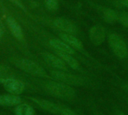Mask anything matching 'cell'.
Wrapping results in <instances>:
<instances>
[{"label": "cell", "instance_id": "1", "mask_svg": "<svg viewBox=\"0 0 128 115\" xmlns=\"http://www.w3.org/2000/svg\"><path fill=\"white\" fill-rule=\"evenodd\" d=\"M44 88L51 96L63 100L72 99L75 95V91L72 88L60 82H48L45 85Z\"/></svg>", "mask_w": 128, "mask_h": 115}, {"label": "cell", "instance_id": "2", "mask_svg": "<svg viewBox=\"0 0 128 115\" xmlns=\"http://www.w3.org/2000/svg\"><path fill=\"white\" fill-rule=\"evenodd\" d=\"M14 65L21 70L37 77H46V71L37 63L26 58H14L12 60Z\"/></svg>", "mask_w": 128, "mask_h": 115}, {"label": "cell", "instance_id": "3", "mask_svg": "<svg viewBox=\"0 0 128 115\" xmlns=\"http://www.w3.org/2000/svg\"><path fill=\"white\" fill-rule=\"evenodd\" d=\"M109 44L114 54L120 58H124L128 55V47L124 39L118 34L112 33L109 37Z\"/></svg>", "mask_w": 128, "mask_h": 115}, {"label": "cell", "instance_id": "4", "mask_svg": "<svg viewBox=\"0 0 128 115\" xmlns=\"http://www.w3.org/2000/svg\"><path fill=\"white\" fill-rule=\"evenodd\" d=\"M52 77L60 82L67 84V85H80L83 83V79L79 76L68 74L61 70H53L51 72Z\"/></svg>", "mask_w": 128, "mask_h": 115}, {"label": "cell", "instance_id": "5", "mask_svg": "<svg viewBox=\"0 0 128 115\" xmlns=\"http://www.w3.org/2000/svg\"><path fill=\"white\" fill-rule=\"evenodd\" d=\"M4 90L10 94L20 95L25 91V84L22 81L13 78L7 77L3 83Z\"/></svg>", "mask_w": 128, "mask_h": 115}, {"label": "cell", "instance_id": "6", "mask_svg": "<svg viewBox=\"0 0 128 115\" xmlns=\"http://www.w3.org/2000/svg\"><path fill=\"white\" fill-rule=\"evenodd\" d=\"M106 37L105 28L100 25H93L89 30V38L91 42L96 45L100 46L102 44Z\"/></svg>", "mask_w": 128, "mask_h": 115}, {"label": "cell", "instance_id": "7", "mask_svg": "<svg viewBox=\"0 0 128 115\" xmlns=\"http://www.w3.org/2000/svg\"><path fill=\"white\" fill-rule=\"evenodd\" d=\"M30 99L39 108L51 114H55V115L58 114V113H61L62 111L57 104L51 101L44 100V99H40V98H35V97H31Z\"/></svg>", "mask_w": 128, "mask_h": 115}, {"label": "cell", "instance_id": "8", "mask_svg": "<svg viewBox=\"0 0 128 115\" xmlns=\"http://www.w3.org/2000/svg\"><path fill=\"white\" fill-rule=\"evenodd\" d=\"M53 25L56 28L62 31L63 33L70 34H74L76 33V28L75 25L67 19L62 17L56 18L53 20Z\"/></svg>", "mask_w": 128, "mask_h": 115}, {"label": "cell", "instance_id": "9", "mask_svg": "<svg viewBox=\"0 0 128 115\" xmlns=\"http://www.w3.org/2000/svg\"><path fill=\"white\" fill-rule=\"evenodd\" d=\"M42 56L44 60L51 67L62 70H65L67 69L66 64L63 61V60L61 58L49 52L43 53Z\"/></svg>", "mask_w": 128, "mask_h": 115}, {"label": "cell", "instance_id": "10", "mask_svg": "<svg viewBox=\"0 0 128 115\" xmlns=\"http://www.w3.org/2000/svg\"><path fill=\"white\" fill-rule=\"evenodd\" d=\"M50 44L56 52L68 53L70 55L74 54V50L73 49V48L70 46L68 44H67L62 40H59L56 38L51 39L50 40Z\"/></svg>", "mask_w": 128, "mask_h": 115}, {"label": "cell", "instance_id": "11", "mask_svg": "<svg viewBox=\"0 0 128 115\" xmlns=\"http://www.w3.org/2000/svg\"><path fill=\"white\" fill-rule=\"evenodd\" d=\"M20 103H22V99L18 95L10 94L0 95V106H16Z\"/></svg>", "mask_w": 128, "mask_h": 115}, {"label": "cell", "instance_id": "12", "mask_svg": "<svg viewBox=\"0 0 128 115\" xmlns=\"http://www.w3.org/2000/svg\"><path fill=\"white\" fill-rule=\"evenodd\" d=\"M8 26L11 32V34L18 40H22L23 37V32L21 28V26L19 23L12 17H8L7 19Z\"/></svg>", "mask_w": 128, "mask_h": 115}, {"label": "cell", "instance_id": "13", "mask_svg": "<svg viewBox=\"0 0 128 115\" xmlns=\"http://www.w3.org/2000/svg\"><path fill=\"white\" fill-rule=\"evenodd\" d=\"M61 40L64 41L67 44H68L72 48H75L77 49H82L83 47L82 43L76 38L74 34H67V33H62L60 34Z\"/></svg>", "mask_w": 128, "mask_h": 115}, {"label": "cell", "instance_id": "14", "mask_svg": "<svg viewBox=\"0 0 128 115\" xmlns=\"http://www.w3.org/2000/svg\"><path fill=\"white\" fill-rule=\"evenodd\" d=\"M119 14L114 10L110 8H106L104 10L103 18L104 20L108 24H114L118 22Z\"/></svg>", "mask_w": 128, "mask_h": 115}, {"label": "cell", "instance_id": "15", "mask_svg": "<svg viewBox=\"0 0 128 115\" xmlns=\"http://www.w3.org/2000/svg\"><path fill=\"white\" fill-rule=\"evenodd\" d=\"M16 115H34L33 108L27 103H20L14 109Z\"/></svg>", "mask_w": 128, "mask_h": 115}, {"label": "cell", "instance_id": "16", "mask_svg": "<svg viewBox=\"0 0 128 115\" xmlns=\"http://www.w3.org/2000/svg\"><path fill=\"white\" fill-rule=\"evenodd\" d=\"M57 55H58L59 58H61L64 63H66L68 65H69L70 67L73 69H78L79 68V62L75 59L71 55L68 54V53H64V52H56Z\"/></svg>", "mask_w": 128, "mask_h": 115}, {"label": "cell", "instance_id": "17", "mask_svg": "<svg viewBox=\"0 0 128 115\" xmlns=\"http://www.w3.org/2000/svg\"><path fill=\"white\" fill-rule=\"evenodd\" d=\"M46 7L52 11L56 10L58 8V3L57 0H44Z\"/></svg>", "mask_w": 128, "mask_h": 115}, {"label": "cell", "instance_id": "18", "mask_svg": "<svg viewBox=\"0 0 128 115\" xmlns=\"http://www.w3.org/2000/svg\"><path fill=\"white\" fill-rule=\"evenodd\" d=\"M118 22L124 27L128 28V13H121L118 16Z\"/></svg>", "mask_w": 128, "mask_h": 115}, {"label": "cell", "instance_id": "19", "mask_svg": "<svg viewBox=\"0 0 128 115\" xmlns=\"http://www.w3.org/2000/svg\"><path fill=\"white\" fill-rule=\"evenodd\" d=\"M61 115H76V114L74 112H73L72 110H70V109H63L62 111Z\"/></svg>", "mask_w": 128, "mask_h": 115}, {"label": "cell", "instance_id": "20", "mask_svg": "<svg viewBox=\"0 0 128 115\" xmlns=\"http://www.w3.org/2000/svg\"><path fill=\"white\" fill-rule=\"evenodd\" d=\"M118 4H119V5H121L124 7L128 8V0H119Z\"/></svg>", "mask_w": 128, "mask_h": 115}, {"label": "cell", "instance_id": "21", "mask_svg": "<svg viewBox=\"0 0 128 115\" xmlns=\"http://www.w3.org/2000/svg\"><path fill=\"white\" fill-rule=\"evenodd\" d=\"M0 75H1V74H0ZM6 79H7V77L5 78V77H3L2 76H0V84L3 85V83L4 82V81H5Z\"/></svg>", "mask_w": 128, "mask_h": 115}, {"label": "cell", "instance_id": "22", "mask_svg": "<svg viewBox=\"0 0 128 115\" xmlns=\"http://www.w3.org/2000/svg\"><path fill=\"white\" fill-rule=\"evenodd\" d=\"M5 71H6V69H5V67H4L3 66L0 65V74H2V73H4Z\"/></svg>", "mask_w": 128, "mask_h": 115}, {"label": "cell", "instance_id": "23", "mask_svg": "<svg viewBox=\"0 0 128 115\" xmlns=\"http://www.w3.org/2000/svg\"><path fill=\"white\" fill-rule=\"evenodd\" d=\"M2 35H3V31H2V28H0V38L2 37Z\"/></svg>", "mask_w": 128, "mask_h": 115}, {"label": "cell", "instance_id": "24", "mask_svg": "<svg viewBox=\"0 0 128 115\" xmlns=\"http://www.w3.org/2000/svg\"><path fill=\"white\" fill-rule=\"evenodd\" d=\"M10 1H14L15 0H10Z\"/></svg>", "mask_w": 128, "mask_h": 115}, {"label": "cell", "instance_id": "25", "mask_svg": "<svg viewBox=\"0 0 128 115\" xmlns=\"http://www.w3.org/2000/svg\"></svg>", "mask_w": 128, "mask_h": 115}, {"label": "cell", "instance_id": "26", "mask_svg": "<svg viewBox=\"0 0 128 115\" xmlns=\"http://www.w3.org/2000/svg\"></svg>", "mask_w": 128, "mask_h": 115}]
</instances>
